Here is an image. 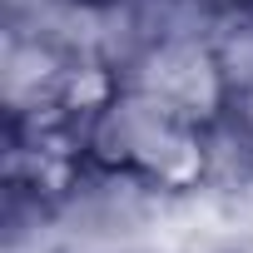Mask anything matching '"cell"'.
I'll return each instance as SVG.
<instances>
[{
  "instance_id": "obj_1",
  "label": "cell",
  "mask_w": 253,
  "mask_h": 253,
  "mask_svg": "<svg viewBox=\"0 0 253 253\" xmlns=\"http://www.w3.org/2000/svg\"><path fill=\"white\" fill-rule=\"evenodd\" d=\"M80 134L89 164H99L104 174H124L144 189L189 194L209 174V129L129 84L94 119H84Z\"/></svg>"
},
{
  "instance_id": "obj_2",
  "label": "cell",
  "mask_w": 253,
  "mask_h": 253,
  "mask_svg": "<svg viewBox=\"0 0 253 253\" xmlns=\"http://www.w3.org/2000/svg\"><path fill=\"white\" fill-rule=\"evenodd\" d=\"M124 84L169 104L174 114L204 124V129H213V124L228 119V84H223V70L213 60V45L209 35H184V30H169V35H149L134 55H124Z\"/></svg>"
},
{
  "instance_id": "obj_3",
  "label": "cell",
  "mask_w": 253,
  "mask_h": 253,
  "mask_svg": "<svg viewBox=\"0 0 253 253\" xmlns=\"http://www.w3.org/2000/svg\"><path fill=\"white\" fill-rule=\"evenodd\" d=\"M70 60L75 55L60 40H50L45 30L40 35H10V50H5V99H10V114L50 109Z\"/></svg>"
},
{
  "instance_id": "obj_4",
  "label": "cell",
  "mask_w": 253,
  "mask_h": 253,
  "mask_svg": "<svg viewBox=\"0 0 253 253\" xmlns=\"http://www.w3.org/2000/svg\"><path fill=\"white\" fill-rule=\"evenodd\" d=\"M209 45H213V60L223 70L228 94L253 89V5L218 10L213 25H209Z\"/></svg>"
},
{
  "instance_id": "obj_5",
  "label": "cell",
  "mask_w": 253,
  "mask_h": 253,
  "mask_svg": "<svg viewBox=\"0 0 253 253\" xmlns=\"http://www.w3.org/2000/svg\"><path fill=\"white\" fill-rule=\"evenodd\" d=\"M228 124H233V134L243 139V149L253 154V89L233 94V104H228Z\"/></svg>"
},
{
  "instance_id": "obj_6",
  "label": "cell",
  "mask_w": 253,
  "mask_h": 253,
  "mask_svg": "<svg viewBox=\"0 0 253 253\" xmlns=\"http://www.w3.org/2000/svg\"><path fill=\"white\" fill-rule=\"evenodd\" d=\"M218 5H253V0H218Z\"/></svg>"
}]
</instances>
